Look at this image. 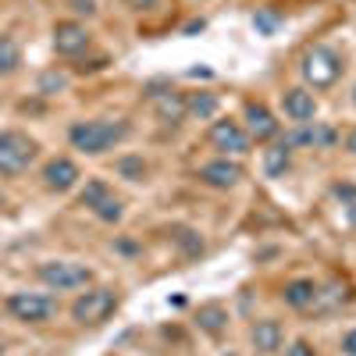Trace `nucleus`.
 Masks as SVG:
<instances>
[{
    "instance_id": "nucleus-1",
    "label": "nucleus",
    "mask_w": 356,
    "mask_h": 356,
    "mask_svg": "<svg viewBox=\"0 0 356 356\" xmlns=\"http://www.w3.org/2000/svg\"><path fill=\"white\" fill-rule=\"evenodd\" d=\"M132 132L129 122H111V118H89V122H75L68 129V143L86 157H100L114 150L118 143Z\"/></svg>"
},
{
    "instance_id": "nucleus-34",
    "label": "nucleus",
    "mask_w": 356,
    "mask_h": 356,
    "mask_svg": "<svg viewBox=\"0 0 356 356\" xmlns=\"http://www.w3.org/2000/svg\"><path fill=\"white\" fill-rule=\"evenodd\" d=\"M353 104H356V89H353Z\"/></svg>"
},
{
    "instance_id": "nucleus-21",
    "label": "nucleus",
    "mask_w": 356,
    "mask_h": 356,
    "mask_svg": "<svg viewBox=\"0 0 356 356\" xmlns=\"http://www.w3.org/2000/svg\"><path fill=\"white\" fill-rule=\"evenodd\" d=\"M186 114L196 118V122H207V118L218 114V97L214 93H186Z\"/></svg>"
},
{
    "instance_id": "nucleus-12",
    "label": "nucleus",
    "mask_w": 356,
    "mask_h": 356,
    "mask_svg": "<svg viewBox=\"0 0 356 356\" xmlns=\"http://www.w3.org/2000/svg\"><path fill=\"white\" fill-rule=\"evenodd\" d=\"M243 178H246L243 164L239 161H228V157H218V161L200 168V182L211 186V189H235Z\"/></svg>"
},
{
    "instance_id": "nucleus-9",
    "label": "nucleus",
    "mask_w": 356,
    "mask_h": 356,
    "mask_svg": "<svg viewBox=\"0 0 356 356\" xmlns=\"http://www.w3.org/2000/svg\"><path fill=\"white\" fill-rule=\"evenodd\" d=\"M40 178H43V189H50V193H72L82 182V171L72 157H50L43 164Z\"/></svg>"
},
{
    "instance_id": "nucleus-3",
    "label": "nucleus",
    "mask_w": 356,
    "mask_h": 356,
    "mask_svg": "<svg viewBox=\"0 0 356 356\" xmlns=\"http://www.w3.org/2000/svg\"><path fill=\"white\" fill-rule=\"evenodd\" d=\"M40 157V143L22 129H0V175H25L29 164Z\"/></svg>"
},
{
    "instance_id": "nucleus-8",
    "label": "nucleus",
    "mask_w": 356,
    "mask_h": 356,
    "mask_svg": "<svg viewBox=\"0 0 356 356\" xmlns=\"http://www.w3.org/2000/svg\"><path fill=\"white\" fill-rule=\"evenodd\" d=\"M207 139H211V146L214 150H221L225 157L232 154V157H246L250 154V136H246V129L239 125V122H232V118H221V122H214L211 125V132H207Z\"/></svg>"
},
{
    "instance_id": "nucleus-35",
    "label": "nucleus",
    "mask_w": 356,
    "mask_h": 356,
    "mask_svg": "<svg viewBox=\"0 0 356 356\" xmlns=\"http://www.w3.org/2000/svg\"><path fill=\"white\" fill-rule=\"evenodd\" d=\"M0 207H4V196H0Z\"/></svg>"
},
{
    "instance_id": "nucleus-22",
    "label": "nucleus",
    "mask_w": 356,
    "mask_h": 356,
    "mask_svg": "<svg viewBox=\"0 0 356 356\" xmlns=\"http://www.w3.org/2000/svg\"><path fill=\"white\" fill-rule=\"evenodd\" d=\"M114 171L122 178H129V182H143V178H146V161L143 157H122L114 164Z\"/></svg>"
},
{
    "instance_id": "nucleus-25",
    "label": "nucleus",
    "mask_w": 356,
    "mask_h": 356,
    "mask_svg": "<svg viewBox=\"0 0 356 356\" xmlns=\"http://www.w3.org/2000/svg\"><path fill=\"white\" fill-rule=\"evenodd\" d=\"M178 243H182L189 253H203V239H200L196 232H186V228H182V232H178Z\"/></svg>"
},
{
    "instance_id": "nucleus-23",
    "label": "nucleus",
    "mask_w": 356,
    "mask_h": 356,
    "mask_svg": "<svg viewBox=\"0 0 356 356\" xmlns=\"http://www.w3.org/2000/svg\"><path fill=\"white\" fill-rule=\"evenodd\" d=\"M65 86H68V75H65V72H43V75H40V93H43V97L61 93Z\"/></svg>"
},
{
    "instance_id": "nucleus-7",
    "label": "nucleus",
    "mask_w": 356,
    "mask_h": 356,
    "mask_svg": "<svg viewBox=\"0 0 356 356\" xmlns=\"http://www.w3.org/2000/svg\"><path fill=\"white\" fill-rule=\"evenodd\" d=\"M79 203L97 221H104V225H118V221H122V214H125L122 200L114 196V189L104 182V178H86V186L79 189Z\"/></svg>"
},
{
    "instance_id": "nucleus-15",
    "label": "nucleus",
    "mask_w": 356,
    "mask_h": 356,
    "mask_svg": "<svg viewBox=\"0 0 356 356\" xmlns=\"http://www.w3.org/2000/svg\"><path fill=\"white\" fill-rule=\"evenodd\" d=\"M250 339H253V349H257V353L271 356V353H278V349H282V342H285V332H282V324H278V321L264 317V321H257V324H253Z\"/></svg>"
},
{
    "instance_id": "nucleus-11",
    "label": "nucleus",
    "mask_w": 356,
    "mask_h": 356,
    "mask_svg": "<svg viewBox=\"0 0 356 356\" xmlns=\"http://www.w3.org/2000/svg\"><path fill=\"white\" fill-rule=\"evenodd\" d=\"M243 118H246V136L250 139H257V143H271V139H278V132H282V125H278V118L267 111L260 100H250L246 107H243Z\"/></svg>"
},
{
    "instance_id": "nucleus-20",
    "label": "nucleus",
    "mask_w": 356,
    "mask_h": 356,
    "mask_svg": "<svg viewBox=\"0 0 356 356\" xmlns=\"http://www.w3.org/2000/svg\"><path fill=\"white\" fill-rule=\"evenodd\" d=\"M196 324H200L207 335H221V332L228 328V310H225L221 303H207V307H200Z\"/></svg>"
},
{
    "instance_id": "nucleus-31",
    "label": "nucleus",
    "mask_w": 356,
    "mask_h": 356,
    "mask_svg": "<svg viewBox=\"0 0 356 356\" xmlns=\"http://www.w3.org/2000/svg\"><path fill=\"white\" fill-rule=\"evenodd\" d=\"M346 221L356 228V200H349V203H346Z\"/></svg>"
},
{
    "instance_id": "nucleus-5",
    "label": "nucleus",
    "mask_w": 356,
    "mask_h": 356,
    "mask_svg": "<svg viewBox=\"0 0 356 356\" xmlns=\"http://www.w3.org/2000/svg\"><path fill=\"white\" fill-rule=\"evenodd\" d=\"M36 278L50 292H75L93 285V267H86L82 260H43L36 267Z\"/></svg>"
},
{
    "instance_id": "nucleus-4",
    "label": "nucleus",
    "mask_w": 356,
    "mask_h": 356,
    "mask_svg": "<svg viewBox=\"0 0 356 356\" xmlns=\"http://www.w3.org/2000/svg\"><path fill=\"white\" fill-rule=\"evenodd\" d=\"M300 75L303 82L314 89V93H321V89H332L339 79H342V57L332 50V47H310L303 54V61H300Z\"/></svg>"
},
{
    "instance_id": "nucleus-28",
    "label": "nucleus",
    "mask_w": 356,
    "mask_h": 356,
    "mask_svg": "<svg viewBox=\"0 0 356 356\" xmlns=\"http://www.w3.org/2000/svg\"><path fill=\"white\" fill-rule=\"evenodd\" d=\"M342 353H346V356H356V328L342 339Z\"/></svg>"
},
{
    "instance_id": "nucleus-14",
    "label": "nucleus",
    "mask_w": 356,
    "mask_h": 356,
    "mask_svg": "<svg viewBox=\"0 0 356 356\" xmlns=\"http://www.w3.org/2000/svg\"><path fill=\"white\" fill-rule=\"evenodd\" d=\"M335 129H324V125H317V122H307V125H300L292 136H285V143L289 146H314V150H328V146H335Z\"/></svg>"
},
{
    "instance_id": "nucleus-29",
    "label": "nucleus",
    "mask_w": 356,
    "mask_h": 356,
    "mask_svg": "<svg viewBox=\"0 0 356 356\" xmlns=\"http://www.w3.org/2000/svg\"><path fill=\"white\" fill-rule=\"evenodd\" d=\"M125 4H129L132 11H150V8L157 4V0H125Z\"/></svg>"
},
{
    "instance_id": "nucleus-30",
    "label": "nucleus",
    "mask_w": 356,
    "mask_h": 356,
    "mask_svg": "<svg viewBox=\"0 0 356 356\" xmlns=\"http://www.w3.org/2000/svg\"><path fill=\"white\" fill-rule=\"evenodd\" d=\"M335 196H346V200H356V186H335Z\"/></svg>"
},
{
    "instance_id": "nucleus-33",
    "label": "nucleus",
    "mask_w": 356,
    "mask_h": 356,
    "mask_svg": "<svg viewBox=\"0 0 356 356\" xmlns=\"http://www.w3.org/2000/svg\"><path fill=\"white\" fill-rule=\"evenodd\" d=\"M0 356H4V342H0Z\"/></svg>"
},
{
    "instance_id": "nucleus-19",
    "label": "nucleus",
    "mask_w": 356,
    "mask_h": 356,
    "mask_svg": "<svg viewBox=\"0 0 356 356\" xmlns=\"http://www.w3.org/2000/svg\"><path fill=\"white\" fill-rule=\"evenodd\" d=\"M289 164H292V146L285 139L275 143L271 150H264V175L267 178H282L289 171Z\"/></svg>"
},
{
    "instance_id": "nucleus-10",
    "label": "nucleus",
    "mask_w": 356,
    "mask_h": 356,
    "mask_svg": "<svg viewBox=\"0 0 356 356\" xmlns=\"http://www.w3.org/2000/svg\"><path fill=\"white\" fill-rule=\"evenodd\" d=\"M89 43H93V36H89V29L82 22H57L54 25V50L61 57H79L89 50Z\"/></svg>"
},
{
    "instance_id": "nucleus-6",
    "label": "nucleus",
    "mask_w": 356,
    "mask_h": 356,
    "mask_svg": "<svg viewBox=\"0 0 356 356\" xmlns=\"http://www.w3.org/2000/svg\"><path fill=\"white\" fill-rule=\"evenodd\" d=\"M4 310L18 321V324H50L61 310V303L50 292H11L4 300Z\"/></svg>"
},
{
    "instance_id": "nucleus-17",
    "label": "nucleus",
    "mask_w": 356,
    "mask_h": 356,
    "mask_svg": "<svg viewBox=\"0 0 356 356\" xmlns=\"http://www.w3.org/2000/svg\"><path fill=\"white\" fill-rule=\"evenodd\" d=\"M154 107H157V118L164 125H178L186 118V97L182 93H154Z\"/></svg>"
},
{
    "instance_id": "nucleus-27",
    "label": "nucleus",
    "mask_w": 356,
    "mask_h": 356,
    "mask_svg": "<svg viewBox=\"0 0 356 356\" xmlns=\"http://www.w3.org/2000/svg\"><path fill=\"white\" fill-rule=\"evenodd\" d=\"M72 11H75V15H86V18H93V15H97V4H93V0H72Z\"/></svg>"
},
{
    "instance_id": "nucleus-24",
    "label": "nucleus",
    "mask_w": 356,
    "mask_h": 356,
    "mask_svg": "<svg viewBox=\"0 0 356 356\" xmlns=\"http://www.w3.org/2000/svg\"><path fill=\"white\" fill-rule=\"evenodd\" d=\"M253 25L260 29V33L271 36V33H275V25H278V15H271V11H257V15H253Z\"/></svg>"
},
{
    "instance_id": "nucleus-18",
    "label": "nucleus",
    "mask_w": 356,
    "mask_h": 356,
    "mask_svg": "<svg viewBox=\"0 0 356 356\" xmlns=\"http://www.w3.org/2000/svg\"><path fill=\"white\" fill-rule=\"evenodd\" d=\"M22 61H25V57H22V43L11 33H4V36H0V79L22 72Z\"/></svg>"
},
{
    "instance_id": "nucleus-13",
    "label": "nucleus",
    "mask_w": 356,
    "mask_h": 356,
    "mask_svg": "<svg viewBox=\"0 0 356 356\" xmlns=\"http://www.w3.org/2000/svg\"><path fill=\"white\" fill-rule=\"evenodd\" d=\"M282 107H285V114L292 118L296 125H307V122H314V114H317V100H314L310 89H303V86L285 89V93H282Z\"/></svg>"
},
{
    "instance_id": "nucleus-2",
    "label": "nucleus",
    "mask_w": 356,
    "mask_h": 356,
    "mask_svg": "<svg viewBox=\"0 0 356 356\" xmlns=\"http://www.w3.org/2000/svg\"><path fill=\"white\" fill-rule=\"evenodd\" d=\"M118 292L107 289V285H86V292L75 296V303H72V321L82 324V328H100L104 321H111V314L118 310Z\"/></svg>"
},
{
    "instance_id": "nucleus-16",
    "label": "nucleus",
    "mask_w": 356,
    "mask_h": 356,
    "mask_svg": "<svg viewBox=\"0 0 356 356\" xmlns=\"http://www.w3.org/2000/svg\"><path fill=\"white\" fill-rule=\"evenodd\" d=\"M317 282L314 278H292V282H285V289H282V300H285V307H292V310H310L314 307V300H317Z\"/></svg>"
},
{
    "instance_id": "nucleus-26",
    "label": "nucleus",
    "mask_w": 356,
    "mask_h": 356,
    "mask_svg": "<svg viewBox=\"0 0 356 356\" xmlns=\"http://www.w3.org/2000/svg\"><path fill=\"white\" fill-rule=\"evenodd\" d=\"M282 356H314V346L310 342H303V339H296L292 346H285V353Z\"/></svg>"
},
{
    "instance_id": "nucleus-32",
    "label": "nucleus",
    "mask_w": 356,
    "mask_h": 356,
    "mask_svg": "<svg viewBox=\"0 0 356 356\" xmlns=\"http://www.w3.org/2000/svg\"><path fill=\"white\" fill-rule=\"evenodd\" d=\"M346 154H353V157H356V129L346 136Z\"/></svg>"
}]
</instances>
